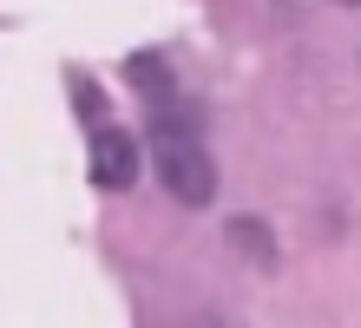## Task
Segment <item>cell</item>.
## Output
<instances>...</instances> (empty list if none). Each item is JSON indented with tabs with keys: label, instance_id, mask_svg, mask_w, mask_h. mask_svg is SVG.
Segmentation results:
<instances>
[{
	"label": "cell",
	"instance_id": "obj_5",
	"mask_svg": "<svg viewBox=\"0 0 361 328\" xmlns=\"http://www.w3.org/2000/svg\"><path fill=\"white\" fill-rule=\"evenodd\" d=\"M348 7H361V0H348Z\"/></svg>",
	"mask_w": 361,
	"mask_h": 328
},
{
	"label": "cell",
	"instance_id": "obj_3",
	"mask_svg": "<svg viewBox=\"0 0 361 328\" xmlns=\"http://www.w3.org/2000/svg\"><path fill=\"white\" fill-rule=\"evenodd\" d=\"M132 85H145V99H152V105L171 99V73H164L158 53H138V59H132Z\"/></svg>",
	"mask_w": 361,
	"mask_h": 328
},
{
	"label": "cell",
	"instance_id": "obj_2",
	"mask_svg": "<svg viewBox=\"0 0 361 328\" xmlns=\"http://www.w3.org/2000/svg\"><path fill=\"white\" fill-rule=\"evenodd\" d=\"M138 178V138L118 125H99L92 131V184L99 190H132Z\"/></svg>",
	"mask_w": 361,
	"mask_h": 328
},
{
	"label": "cell",
	"instance_id": "obj_4",
	"mask_svg": "<svg viewBox=\"0 0 361 328\" xmlns=\"http://www.w3.org/2000/svg\"><path fill=\"white\" fill-rule=\"evenodd\" d=\"M230 236L243 243V256H257V262H276V243H269V230L257 224V217H237V224H230Z\"/></svg>",
	"mask_w": 361,
	"mask_h": 328
},
{
	"label": "cell",
	"instance_id": "obj_1",
	"mask_svg": "<svg viewBox=\"0 0 361 328\" xmlns=\"http://www.w3.org/2000/svg\"><path fill=\"white\" fill-rule=\"evenodd\" d=\"M152 164H158V184L171 190L178 204H190V210H204L210 197H217V164H210L197 125L178 119V112H158V125H152Z\"/></svg>",
	"mask_w": 361,
	"mask_h": 328
}]
</instances>
